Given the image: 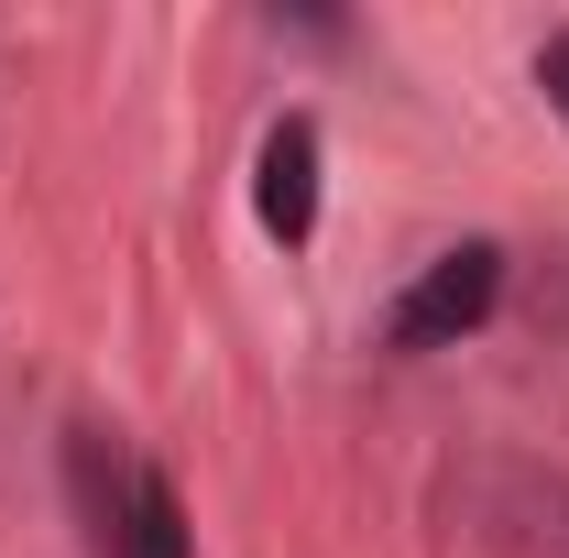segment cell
Segmentation results:
<instances>
[{
    "instance_id": "277c9868",
    "label": "cell",
    "mask_w": 569,
    "mask_h": 558,
    "mask_svg": "<svg viewBox=\"0 0 569 558\" xmlns=\"http://www.w3.org/2000/svg\"><path fill=\"white\" fill-rule=\"evenodd\" d=\"M537 88H548V110L569 121V22L548 33V44H537Z\"/></svg>"
},
{
    "instance_id": "3957f363",
    "label": "cell",
    "mask_w": 569,
    "mask_h": 558,
    "mask_svg": "<svg viewBox=\"0 0 569 558\" xmlns=\"http://www.w3.org/2000/svg\"><path fill=\"white\" fill-rule=\"evenodd\" d=\"M110 558H198V526H187V504H176L164 471H142V482L121 492V537H110Z\"/></svg>"
},
{
    "instance_id": "7a4b0ae2",
    "label": "cell",
    "mask_w": 569,
    "mask_h": 558,
    "mask_svg": "<svg viewBox=\"0 0 569 558\" xmlns=\"http://www.w3.org/2000/svg\"><path fill=\"white\" fill-rule=\"evenodd\" d=\"M252 219L274 230L284 252L318 230V121H296V110H284L274 132H263V153H252Z\"/></svg>"
},
{
    "instance_id": "6da1fadb",
    "label": "cell",
    "mask_w": 569,
    "mask_h": 558,
    "mask_svg": "<svg viewBox=\"0 0 569 558\" xmlns=\"http://www.w3.org/2000/svg\"><path fill=\"white\" fill-rule=\"evenodd\" d=\"M493 296H503V252H493V241L438 252V263L395 296V350H449V340H471V329L493 318Z\"/></svg>"
}]
</instances>
